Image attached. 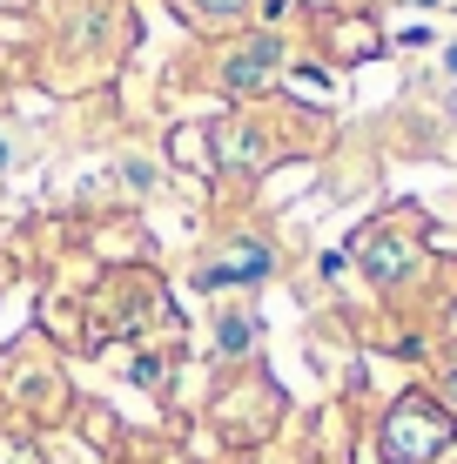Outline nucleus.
Wrapping results in <instances>:
<instances>
[{"mask_svg":"<svg viewBox=\"0 0 457 464\" xmlns=\"http://www.w3.org/2000/svg\"><path fill=\"white\" fill-rule=\"evenodd\" d=\"M451 444V418L444 411H431L424 397H404L397 411H390V424H384V458L390 464H424V458H437Z\"/></svg>","mask_w":457,"mask_h":464,"instance_id":"nucleus-1","label":"nucleus"},{"mask_svg":"<svg viewBox=\"0 0 457 464\" xmlns=\"http://www.w3.org/2000/svg\"><path fill=\"white\" fill-rule=\"evenodd\" d=\"M256 276H270V249H256V243H235L229 256H215L209 269H202V283H256Z\"/></svg>","mask_w":457,"mask_h":464,"instance_id":"nucleus-2","label":"nucleus"},{"mask_svg":"<svg viewBox=\"0 0 457 464\" xmlns=\"http://www.w3.org/2000/svg\"><path fill=\"white\" fill-rule=\"evenodd\" d=\"M364 263H370V276L390 283L404 263H411V243H397V236H370V243H364Z\"/></svg>","mask_w":457,"mask_h":464,"instance_id":"nucleus-3","label":"nucleus"},{"mask_svg":"<svg viewBox=\"0 0 457 464\" xmlns=\"http://www.w3.org/2000/svg\"><path fill=\"white\" fill-rule=\"evenodd\" d=\"M270 68H276V41H256V47H249V54L229 68V88H256Z\"/></svg>","mask_w":457,"mask_h":464,"instance_id":"nucleus-4","label":"nucleus"},{"mask_svg":"<svg viewBox=\"0 0 457 464\" xmlns=\"http://www.w3.org/2000/svg\"><path fill=\"white\" fill-rule=\"evenodd\" d=\"M249 343V324H223V350H243Z\"/></svg>","mask_w":457,"mask_h":464,"instance_id":"nucleus-5","label":"nucleus"},{"mask_svg":"<svg viewBox=\"0 0 457 464\" xmlns=\"http://www.w3.org/2000/svg\"><path fill=\"white\" fill-rule=\"evenodd\" d=\"M202 7H209V14H235L243 0H202Z\"/></svg>","mask_w":457,"mask_h":464,"instance_id":"nucleus-6","label":"nucleus"},{"mask_svg":"<svg viewBox=\"0 0 457 464\" xmlns=\"http://www.w3.org/2000/svg\"><path fill=\"white\" fill-rule=\"evenodd\" d=\"M14 162V141H7V128H0V169H7Z\"/></svg>","mask_w":457,"mask_h":464,"instance_id":"nucleus-7","label":"nucleus"},{"mask_svg":"<svg viewBox=\"0 0 457 464\" xmlns=\"http://www.w3.org/2000/svg\"><path fill=\"white\" fill-rule=\"evenodd\" d=\"M444 68H451V74H457V47H451V54H444Z\"/></svg>","mask_w":457,"mask_h":464,"instance_id":"nucleus-8","label":"nucleus"},{"mask_svg":"<svg viewBox=\"0 0 457 464\" xmlns=\"http://www.w3.org/2000/svg\"><path fill=\"white\" fill-rule=\"evenodd\" d=\"M451 397H457V377H451Z\"/></svg>","mask_w":457,"mask_h":464,"instance_id":"nucleus-9","label":"nucleus"},{"mask_svg":"<svg viewBox=\"0 0 457 464\" xmlns=\"http://www.w3.org/2000/svg\"><path fill=\"white\" fill-rule=\"evenodd\" d=\"M424 7H431V0H424Z\"/></svg>","mask_w":457,"mask_h":464,"instance_id":"nucleus-10","label":"nucleus"}]
</instances>
